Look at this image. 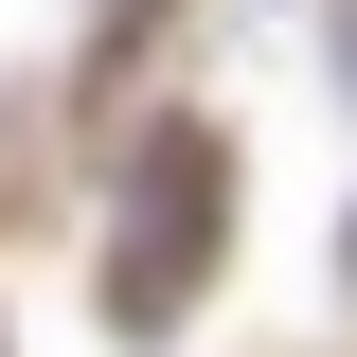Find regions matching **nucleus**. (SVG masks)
Segmentation results:
<instances>
[{"mask_svg": "<svg viewBox=\"0 0 357 357\" xmlns=\"http://www.w3.org/2000/svg\"><path fill=\"white\" fill-rule=\"evenodd\" d=\"M197 250H215V143L161 126V143H143V215L107 232V321H126V340H161L178 286H197Z\"/></svg>", "mask_w": 357, "mask_h": 357, "instance_id": "1", "label": "nucleus"}]
</instances>
